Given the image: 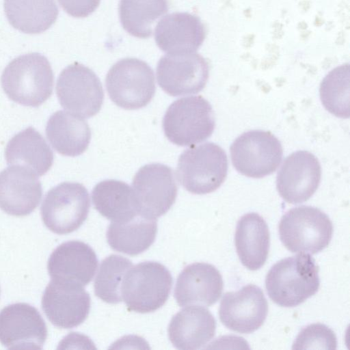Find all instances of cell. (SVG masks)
I'll list each match as a JSON object with an SVG mask.
<instances>
[{
  "instance_id": "23",
  "label": "cell",
  "mask_w": 350,
  "mask_h": 350,
  "mask_svg": "<svg viewBox=\"0 0 350 350\" xmlns=\"http://www.w3.org/2000/svg\"><path fill=\"white\" fill-rule=\"evenodd\" d=\"M5 158L8 165L24 166L40 176L51 167L53 152L42 135L30 126L10 139Z\"/></svg>"
},
{
  "instance_id": "22",
  "label": "cell",
  "mask_w": 350,
  "mask_h": 350,
  "mask_svg": "<svg viewBox=\"0 0 350 350\" xmlns=\"http://www.w3.org/2000/svg\"><path fill=\"white\" fill-rule=\"evenodd\" d=\"M234 244L243 266L252 271L261 268L270 245L269 230L264 219L256 213L243 215L237 224Z\"/></svg>"
},
{
  "instance_id": "8",
  "label": "cell",
  "mask_w": 350,
  "mask_h": 350,
  "mask_svg": "<svg viewBox=\"0 0 350 350\" xmlns=\"http://www.w3.org/2000/svg\"><path fill=\"white\" fill-rule=\"evenodd\" d=\"M90 207L89 193L83 185L64 182L46 193L40 213L47 228L55 234H65L74 232L83 224Z\"/></svg>"
},
{
  "instance_id": "29",
  "label": "cell",
  "mask_w": 350,
  "mask_h": 350,
  "mask_svg": "<svg viewBox=\"0 0 350 350\" xmlns=\"http://www.w3.org/2000/svg\"><path fill=\"white\" fill-rule=\"evenodd\" d=\"M132 262L120 255L111 254L100 263L94 282V293L108 304H118L122 301L121 286Z\"/></svg>"
},
{
  "instance_id": "2",
  "label": "cell",
  "mask_w": 350,
  "mask_h": 350,
  "mask_svg": "<svg viewBox=\"0 0 350 350\" xmlns=\"http://www.w3.org/2000/svg\"><path fill=\"white\" fill-rule=\"evenodd\" d=\"M54 77L46 57L38 53L21 55L5 68L1 77L8 97L20 105L37 107L51 95Z\"/></svg>"
},
{
  "instance_id": "5",
  "label": "cell",
  "mask_w": 350,
  "mask_h": 350,
  "mask_svg": "<svg viewBox=\"0 0 350 350\" xmlns=\"http://www.w3.org/2000/svg\"><path fill=\"white\" fill-rule=\"evenodd\" d=\"M228 172V159L218 145L206 142L192 146L180 155L176 169L182 186L193 194H206L217 189Z\"/></svg>"
},
{
  "instance_id": "11",
  "label": "cell",
  "mask_w": 350,
  "mask_h": 350,
  "mask_svg": "<svg viewBox=\"0 0 350 350\" xmlns=\"http://www.w3.org/2000/svg\"><path fill=\"white\" fill-rule=\"evenodd\" d=\"M132 189L138 213L157 219L166 213L175 202L178 187L173 170L161 163H150L135 174Z\"/></svg>"
},
{
  "instance_id": "20",
  "label": "cell",
  "mask_w": 350,
  "mask_h": 350,
  "mask_svg": "<svg viewBox=\"0 0 350 350\" xmlns=\"http://www.w3.org/2000/svg\"><path fill=\"white\" fill-rule=\"evenodd\" d=\"M204 38L205 29L201 21L187 12L165 16L154 30L157 46L167 53L195 52Z\"/></svg>"
},
{
  "instance_id": "19",
  "label": "cell",
  "mask_w": 350,
  "mask_h": 350,
  "mask_svg": "<svg viewBox=\"0 0 350 350\" xmlns=\"http://www.w3.org/2000/svg\"><path fill=\"white\" fill-rule=\"evenodd\" d=\"M222 276L215 267L205 262L187 265L180 273L174 288L179 306H204L215 304L221 295Z\"/></svg>"
},
{
  "instance_id": "28",
  "label": "cell",
  "mask_w": 350,
  "mask_h": 350,
  "mask_svg": "<svg viewBox=\"0 0 350 350\" xmlns=\"http://www.w3.org/2000/svg\"><path fill=\"white\" fill-rule=\"evenodd\" d=\"M168 10L167 0H120L119 16L123 28L142 38L152 33V24Z\"/></svg>"
},
{
  "instance_id": "31",
  "label": "cell",
  "mask_w": 350,
  "mask_h": 350,
  "mask_svg": "<svg viewBox=\"0 0 350 350\" xmlns=\"http://www.w3.org/2000/svg\"><path fill=\"white\" fill-rule=\"evenodd\" d=\"M335 333L326 325L314 323L303 328L293 344V349H336Z\"/></svg>"
},
{
  "instance_id": "13",
  "label": "cell",
  "mask_w": 350,
  "mask_h": 350,
  "mask_svg": "<svg viewBox=\"0 0 350 350\" xmlns=\"http://www.w3.org/2000/svg\"><path fill=\"white\" fill-rule=\"evenodd\" d=\"M47 327L39 311L27 303H15L0 311V342L9 349H42Z\"/></svg>"
},
{
  "instance_id": "15",
  "label": "cell",
  "mask_w": 350,
  "mask_h": 350,
  "mask_svg": "<svg viewBox=\"0 0 350 350\" xmlns=\"http://www.w3.org/2000/svg\"><path fill=\"white\" fill-rule=\"evenodd\" d=\"M321 176V165L315 156L308 151L299 150L284 161L277 174V190L286 202L302 203L315 193Z\"/></svg>"
},
{
  "instance_id": "4",
  "label": "cell",
  "mask_w": 350,
  "mask_h": 350,
  "mask_svg": "<svg viewBox=\"0 0 350 350\" xmlns=\"http://www.w3.org/2000/svg\"><path fill=\"white\" fill-rule=\"evenodd\" d=\"M281 242L291 252L315 254L329 244L333 225L320 209L300 206L288 211L278 225Z\"/></svg>"
},
{
  "instance_id": "1",
  "label": "cell",
  "mask_w": 350,
  "mask_h": 350,
  "mask_svg": "<svg viewBox=\"0 0 350 350\" xmlns=\"http://www.w3.org/2000/svg\"><path fill=\"white\" fill-rule=\"evenodd\" d=\"M319 268L308 254L283 258L268 271L265 287L269 298L282 307L297 306L319 290Z\"/></svg>"
},
{
  "instance_id": "7",
  "label": "cell",
  "mask_w": 350,
  "mask_h": 350,
  "mask_svg": "<svg viewBox=\"0 0 350 350\" xmlns=\"http://www.w3.org/2000/svg\"><path fill=\"white\" fill-rule=\"evenodd\" d=\"M105 84L111 100L127 110L146 106L156 89L152 69L136 58H124L113 65L107 74Z\"/></svg>"
},
{
  "instance_id": "12",
  "label": "cell",
  "mask_w": 350,
  "mask_h": 350,
  "mask_svg": "<svg viewBox=\"0 0 350 350\" xmlns=\"http://www.w3.org/2000/svg\"><path fill=\"white\" fill-rule=\"evenodd\" d=\"M157 77L159 86L170 96L197 94L206 84L208 65L195 52L167 53L158 62Z\"/></svg>"
},
{
  "instance_id": "25",
  "label": "cell",
  "mask_w": 350,
  "mask_h": 350,
  "mask_svg": "<svg viewBox=\"0 0 350 350\" xmlns=\"http://www.w3.org/2000/svg\"><path fill=\"white\" fill-rule=\"evenodd\" d=\"M157 232L156 219L139 213L122 221H111L107 230V240L114 250L130 256L139 254L154 243Z\"/></svg>"
},
{
  "instance_id": "9",
  "label": "cell",
  "mask_w": 350,
  "mask_h": 350,
  "mask_svg": "<svg viewBox=\"0 0 350 350\" xmlns=\"http://www.w3.org/2000/svg\"><path fill=\"white\" fill-rule=\"evenodd\" d=\"M282 147L269 131L253 130L239 136L230 146L231 161L241 174L260 178L274 172L282 159Z\"/></svg>"
},
{
  "instance_id": "10",
  "label": "cell",
  "mask_w": 350,
  "mask_h": 350,
  "mask_svg": "<svg viewBox=\"0 0 350 350\" xmlns=\"http://www.w3.org/2000/svg\"><path fill=\"white\" fill-rule=\"evenodd\" d=\"M56 94L64 109L85 118L95 116L104 100L99 78L90 68L77 62L61 72L57 81Z\"/></svg>"
},
{
  "instance_id": "27",
  "label": "cell",
  "mask_w": 350,
  "mask_h": 350,
  "mask_svg": "<svg viewBox=\"0 0 350 350\" xmlns=\"http://www.w3.org/2000/svg\"><path fill=\"white\" fill-rule=\"evenodd\" d=\"M95 209L111 221H122L138 214L132 188L126 183L109 179L98 183L92 192Z\"/></svg>"
},
{
  "instance_id": "24",
  "label": "cell",
  "mask_w": 350,
  "mask_h": 350,
  "mask_svg": "<svg viewBox=\"0 0 350 350\" xmlns=\"http://www.w3.org/2000/svg\"><path fill=\"white\" fill-rule=\"evenodd\" d=\"M46 135L58 153L67 157H77L88 148L91 131L83 119L68 111L59 110L49 118Z\"/></svg>"
},
{
  "instance_id": "16",
  "label": "cell",
  "mask_w": 350,
  "mask_h": 350,
  "mask_svg": "<svg viewBox=\"0 0 350 350\" xmlns=\"http://www.w3.org/2000/svg\"><path fill=\"white\" fill-rule=\"evenodd\" d=\"M91 305L90 295L83 286L51 280L42 297V308L55 326L71 329L88 317Z\"/></svg>"
},
{
  "instance_id": "3",
  "label": "cell",
  "mask_w": 350,
  "mask_h": 350,
  "mask_svg": "<svg viewBox=\"0 0 350 350\" xmlns=\"http://www.w3.org/2000/svg\"><path fill=\"white\" fill-rule=\"evenodd\" d=\"M173 283L170 271L154 261L132 266L125 274L121 296L130 311L148 313L156 311L167 300Z\"/></svg>"
},
{
  "instance_id": "32",
  "label": "cell",
  "mask_w": 350,
  "mask_h": 350,
  "mask_svg": "<svg viewBox=\"0 0 350 350\" xmlns=\"http://www.w3.org/2000/svg\"><path fill=\"white\" fill-rule=\"evenodd\" d=\"M64 10L76 18L91 14L98 6L100 0H58Z\"/></svg>"
},
{
  "instance_id": "30",
  "label": "cell",
  "mask_w": 350,
  "mask_h": 350,
  "mask_svg": "<svg viewBox=\"0 0 350 350\" xmlns=\"http://www.w3.org/2000/svg\"><path fill=\"white\" fill-rule=\"evenodd\" d=\"M320 98L325 108L334 116L349 117V64L338 66L323 79Z\"/></svg>"
},
{
  "instance_id": "26",
  "label": "cell",
  "mask_w": 350,
  "mask_h": 350,
  "mask_svg": "<svg viewBox=\"0 0 350 350\" xmlns=\"http://www.w3.org/2000/svg\"><path fill=\"white\" fill-rule=\"evenodd\" d=\"M3 5L10 25L28 34L47 30L59 13L55 0H4Z\"/></svg>"
},
{
  "instance_id": "17",
  "label": "cell",
  "mask_w": 350,
  "mask_h": 350,
  "mask_svg": "<svg viewBox=\"0 0 350 350\" xmlns=\"http://www.w3.org/2000/svg\"><path fill=\"white\" fill-rule=\"evenodd\" d=\"M98 260L94 250L81 241H68L57 246L49 256L47 269L52 280L81 286L92 280Z\"/></svg>"
},
{
  "instance_id": "14",
  "label": "cell",
  "mask_w": 350,
  "mask_h": 350,
  "mask_svg": "<svg viewBox=\"0 0 350 350\" xmlns=\"http://www.w3.org/2000/svg\"><path fill=\"white\" fill-rule=\"evenodd\" d=\"M267 313L268 303L263 291L251 284L237 292L224 294L219 309L223 325L241 334L257 330L265 322Z\"/></svg>"
},
{
  "instance_id": "21",
  "label": "cell",
  "mask_w": 350,
  "mask_h": 350,
  "mask_svg": "<svg viewBox=\"0 0 350 350\" xmlns=\"http://www.w3.org/2000/svg\"><path fill=\"white\" fill-rule=\"evenodd\" d=\"M216 321L211 312L200 306L186 307L172 318L168 337L178 349L195 350L203 347L215 336Z\"/></svg>"
},
{
  "instance_id": "6",
  "label": "cell",
  "mask_w": 350,
  "mask_h": 350,
  "mask_svg": "<svg viewBox=\"0 0 350 350\" xmlns=\"http://www.w3.org/2000/svg\"><path fill=\"white\" fill-rule=\"evenodd\" d=\"M214 113L210 103L200 96L175 100L163 119L166 137L180 146H189L208 138L215 129Z\"/></svg>"
},
{
  "instance_id": "18",
  "label": "cell",
  "mask_w": 350,
  "mask_h": 350,
  "mask_svg": "<svg viewBox=\"0 0 350 350\" xmlns=\"http://www.w3.org/2000/svg\"><path fill=\"white\" fill-rule=\"evenodd\" d=\"M42 195L38 176L27 167L14 165L0 172V208L14 216H25L38 206Z\"/></svg>"
}]
</instances>
